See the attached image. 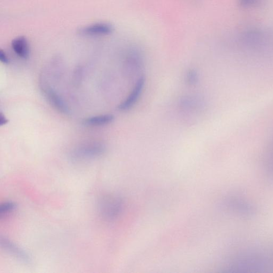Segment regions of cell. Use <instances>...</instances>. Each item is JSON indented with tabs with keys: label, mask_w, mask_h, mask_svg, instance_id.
Here are the masks:
<instances>
[{
	"label": "cell",
	"mask_w": 273,
	"mask_h": 273,
	"mask_svg": "<svg viewBox=\"0 0 273 273\" xmlns=\"http://www.w3.org/2000/svg\"><path fill=\"white\" fill-rule=\"evenodd\" d=\"M105 151V146L102 143H88L75 149L71 152L70 157L75 162L89 161L101 156Z\"/></svg>",
	"instance_id": "obj_1"
},
{
	"label": "cell",
	"mask_w": 273,
	"mask_h": 273,
	"mask_svg": "<svg viewBox=\"0 0 273 273\" xmlns=\"http://www.w3.org/2000/svg\"><path fill=\"white\" fill-rule=\"evenodd\" d=\"M144 59L142 51L132 48L127 54L124 61V71L126 75L133 77L141 71L144 66Z\"/></svg>",
	"instance_id": "obj_2"
},
{
	"label": "cell",
	"mask_w": 273,
	"mask_h": 273,
	"mask_svg": "<svg viewBox=\"0 0 273 273\" xmlns=\"http://www.w3.org/2000/svg\"><path fill=\"white\" fill-rule=\"evenodd\" d=\"M98 208L101 216L111 220L118 216L121 211L122 203L118 198L107 197L100 202Z\"/></svg>",
	"instance_id": "obj_3"
},
{
	"label": "cell",
	"mask_w": 273,
	"mask_h": 273,
	"mask_svg": "<svg viewBox=\"0 0 273 273\" xmlns=\"http://www.w3.org/2000/svg\"><path fill=\"white\" fill-rule=\"evenodd\" d=\"M146 78L145 76H140L138 78L134 87H133L128 96L119 105L118 109L119 111H128L135 106L141 97L144 90Z\"/></svg>",
	"instance_id": "obj_4"
},
{
	"label": "cell",
	"mask_w": 273,
	"mask_h": 273,
	"mask_svg": "<svg viewBox=\"0 0 273 273\" xmlns=\"http://www.w3.org/2000/svg\"><path fill=\"white\" fill-rule=\"evenodd\" d=\"M113 31L114 28L112 24L100 22L82 28L79 30V33L88 36H106L111 34Z\"/></svg>",
	"instance_id": "obj_5"
},
{
	"label": "cell",
	"mask_w": 273,
	"mask_h": 273,
	"mask_svg": "<svg viewBox=\"0 0 273 273\" xmlns=\"http://www.w3.org/2000/svg\"><path fill=\"white\" fill-rule=\"evenodd\" d=\"M0 243H1L2 248L11 255L25 264L30 263V257L27 251L22 249V247L12 243L11 241L5 237H1Z\"/></svg>",
	"instance_id": "obj_6"
},
{
	"label": "cell",
	"mask_w": 273,
	"mask_h": 273,
	"mask_svg": "<svg viewBox=\"0 0 273 273\" xmlns=\"http://www.w3.org/2000/svg\"><path fill=\"white\" fill-rule=\"evenodd\" d=\"M11 47L15 53L21 59L26 60L30 55V46L26 37L21 36L15 38L11 42Z\"/></svg>",
	"instance_id": "obj_7"
},
{
	"label": "cell",
	"mask_w": 273,
	"mask_h": 273,
	"mask_svg": "<svg viewBox=\"0 0 273 273\" xmlns=\"http://www.w3.org/2000/svg\"><path fill=\"white\" fill-rule=\"evenodd\" d=\"M44 92L49 102L55 109L63 114L68 113V109L64 101L52 89L47 88L44 91Z\"/></svg>",
	"instance_id": "obj_8"
},
{
	"label": "cell",
	"mask_w": 273,
	"mask_h": 273,
	"mask_svg": "<svg viewBox=\"0 0 273 273\" xmlns=\"http://www.w3.org/2000/svg\"><path fill=\"white\" fill-rule=\"evenodd\" d=\"M203 100L196 96H185L182 98L180 101L181 109L185 111H196L203 107Z\"/></svg>",
	"instance_id": "obj_9"
},
{
	"label": "cell",
	"mask_w": 273,
	"mask_h": 273,
	"mask_svg": "<svg viewBox=\"0 0 273 273\" xmlns=\"http://www.w3.org/2000/svg\"><path fill=\"white\" fill-rule=\"evenodd\" d=\"M114 116L112 114H105L89 118L84 121V124L91 126H98L109 124L114 121Z\"/></svg>",
	"instance_id": "obj_10"
},
{
	"label": "cell",
	"mask_w": 273,
	"mask_h": 273,
	"mask_svg": "<svg viewBox=\"0 0 273 273\" xmlns=\"http://www.w3.org/2000/svg\"><path fill=\"white\" fill-rule=\"evenodd\" d=\"M200 80V75L194 68L189 69L185 75V81L187 85L190 87L198 85Z\"/></svg>",
	"instance_id": "obj_11"
},
{
	"label": "cell",
	"mask_w": 273,
	"mask_h": 273,
	"mask_svg": "<svg viewBox=\"0 0 273 273\" xmlns=\"http://www.w3.org/2000/svg\"><path fill=\"white\" fill-rule=\"evenodd\" d=\"M17 205L14 202L8 201L3 203L0 207V215L7 214L16 210Z\"/></svg>",
	"instance_id": "obj_12"
},
{
	"label": "cell",
	"mask_w": 273,
	"mask_h": 273,
	"mask_svg": "<svg viewBox=\"0 0 273 273\" xmlns=\"http://www.w3.org/2000/svg\"><path fill=\"white\" fill-rule=\"evenodd\" d=\"M0 61L3 64H8L9 63V59L7 55L2 49L0 50Z\"/></svg>",
	"instance_id": "obj_13"
},
{
	"label": "cell",
	"mask_w": 273,
	"mask_h": 273,
	"mask_svg": "<svg viewBox=\"0 0 273 273\" xmlns=\"http://www.w3.org/2000/svg\"><path fill=\"white\" fill-rule=\"evenodd\" d=\"M9 122L8 120L6 118L4 115L1 113L0 115V125L3 126L8 123Z\"/></svg>",
	"instance_id": "obj_14"
}]
</instances>
